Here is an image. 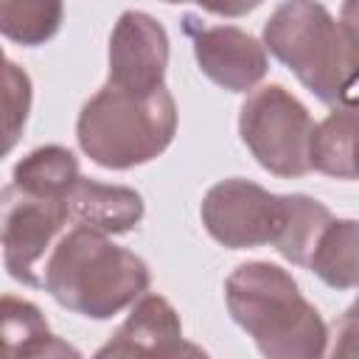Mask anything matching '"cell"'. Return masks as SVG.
I'll use <instances>...</instances> for the list:
<instances>
[{"instance_id": "18", "label": "cell", "mask_w": 359, "mask_h": 359, "mask_svg": "<svg viewBox=\"0 0 359 359\" xmlns=\"http://www.w3.org/2000/svg\"><path fill=\"white\" fill-rule=\"evenodd\" d=\"M3 79H6V95H3V101H6V151H11L25 126L28 109H31V79L11 59L6 62Z\"/></svg>"}, {"instance_id": "17", "label": "cell", "mask_w": 359, "mask_h": 359, "mask_svg": "<svg viewBox=\"0 0 359 359\" xmlns=\"http://www.w3.org/2000/svg\"><path fill=\"white\" fill-rule=\"evenodd\" d=\"M62 0H0V31L22 48H36L53 39L62 28Z\"/></svg>"}, {"instance_id": "3", "label": "cell", "mask_w": 359, "mask_h": 359, "mask_svg": "<svg viewBox=\"0 0 359 359\" xmlns=\"http://www.w3.org/2000/svg\"><path fill=\"white\" fill-rule=\"evenodd\" d=\"M264 48L331 109H359V48L323 3H280L264 25Z\"/></svg>"}, {"instance_id": "7", "label": "cell", "mask_w": 359, "mask_h": 359, "mask_svg": "<svg viewBox=\"0 0 359 359\" xmlns=\"http://www.w3.org/2000/svg\"><path fill=\"white\" fill-rule=\"evenodd\" d=\"M199 213L205 230L222 247H272L283 213V194H269L258 182L230 177L208 188Z\"/></svg>"}, {"instance_id": "19", "label": "cell", "mask_w": 359, "mask_h": 359, "mask_svg": "<svg viewBox=\"0 0 359 359\" xmlns=\"http://www.w3.org/2000/svg\"><path fill=\"white\" fill-rule=\"evenodd\" d=\"M163 3H196L199 8L219 14V17H244L255 11L264 0H163Z\"/></svg>"}, {"instance_id": "11", "label": "cell", "mask_w": 359, "mask_h": 359, "mask_svg": "<svg viewBox=\"0 0 359 359\" xmlns=\"http://www.w3.org/2000/svg\"><path fill=\"white\" fill-rule=\"evenodd\" d=\"M67 208L76 224H87L109 236L135 230L146 210L143 196L135 188L107 185L87 177H79L67 191Z\"/></svg>"}, {"instance_id": "8", "label": "cell", "mask_w": 359, "mask_h": 359, "mask_svg": "<svg viewBox=\"0 0 359 359\" xmlns=\"http://www.w3.org/2000/svg\"><path fill=\"white\" fill-rule=\"evenodd\" d=\"M168 34L146 11H123L109 34L107 81L135 93H154L165 84Z\"/></svg>"}, {"instance_id": "13", "label": "cell", "mask_w": 359, "mask_h": 359, "mask_svg": "<svg viewBox=\"0 0 359 359\" xmlns=\"http://www.w3.org/2000/svg\"><path fill=\"white\" fill-rule=\"evenodd\" d=\"M311 168L337 180H359V109H334L317 123Z\"/></svg>"}, {"instance_id": "1", "label": "cell", "mask_w": 359, "mask_h": 359, "mask_svg": "<svg viewBox=\"0 0 359 359\" xmlns=\"http://www.w3.org/2000/svg\"><path fill=\"white\" fill-rule=\"evenodd\" d=\"M149 283L151 272L140 255L87 224L62 233L42 264V289L67 311L90 320L115 317L146 294Z\"/></svg>"}, {"instance_id": "15", "label": "cell", "mask_w": 359, "mask_h": 359, "mask_svg": "<svg viewBox=\"0 0 359 359\" xmlns=\"http://www.w3.org/2000/svg\"><path fill=\"white\" fill-rule=\"evenodd\" d=\"M334 216L323 202H317L306 194H283V213H280V224H278V236H275L272 247L286 261L306 266L323 227Z\"/></svg>"}, {"instance_id": "10", "label": "cell", "mask_w": 359, "mask_h": 359, "mask_svg": "<svg viewBox=\"0 0 359 359\" xmlns=\"http://www.w3.org/2000/svg\"><path fill=\"white\" fill-rule=\"evenodd\" d=\"M199 356V345L182 337V323L174 306L154 292L135 300L132 314L118 325V331L95 351V356Z\"/></svg>"}, {"instance_id": "2", "label": "cell", "mask_w": 359, "mask_h": 359, "mask_svg": "<svg viewBox=\"0 0 359 359\" xmlns=\"http://www.w3.org/2000/svg\"><path fill=\"white\" fill-rule=\"evenodd\" d=\"M227 311L269 359H314L328 351V325L278 264L247 261L224 280Z\"/></svg>"}, {"instance_id": "20", "label": "cell", "mask_w": 359, "mask_h": 359, "mask_svg": "<svg viewBox=\"0 0 359 359\" xmlns=\"http://www.w3.org/2000/svg\"><path fill=\"white\" fill-rule=\"evenodd\" d=\"M339 25H342L345 34L351 36V42L359 48V0H345V3H342Z\"/></svg>"}, {"instance_id": "5", "label": "cell", "mask_w": 359, "mask_h": 359, "mask_svg": "<svg viewBox=\"0 0 359 359\" xmlns=\"http://www.w3.org/2000/svg\"><path fill=\"white\" fill-rule=\"evenodd\" d=\"M314 129L317 123L309 109L280 84L252 90L238 112L241 143L275 177H303L311 171Z\"/></svg>"}, {"instance_id": "14", "label": "cell", "mask_w": 359, "mask_h": 359, "mask_svg": "<svg viewBox=\"0 0 359 359\" xmlns=\"http://www.w3.org/2000/svg\"><path fill=\"white\" fill-rule=\"evenodd\" d=\"M3 337H6V351L14 359H31V356H79L76 348L62 342L45 323L42 311L14 294L3 297Z\"/></svg>"}, {"instance_id": "16", "label": "cell", "mask_w": 359, "mask_h": 359, "mask_svg": "<svg viewBox=\"0 0 359 359\" xmlns=\"http://www.w3.org/2000/svg\"><path fill=\"white\" fill-rule=\"evenodd\" d=\"M81 177L79 160L70 149L65 146H39L28 151L11 174V182L28 194H42V196H67L73 182Z\"/></svg>"}, {"instance_id": "12", "label": "cell", "mask_w": 359, "mask_h": 359, "mask_svg": "<svg viewBox=\"0 0 359 359\" xmlns=\"http://www.w3.org/2000/svg\"><path fill=\"white\" fill-rule=\"evenodd\" d=\"M331 289H359V222L331 219L306 264Z\"/></svg>"}, {"instance_id": "6", "label": "cell", "mask_w": 359, "mask_h": 359, "mask_svg": "<svg viewBox=\"0 0 359 359\" xmlns=\"http://www.w3.org/2000/svg\"><path fill=\"white\" fill-rule=\"evenodd\" d=\"M67 196L28 194L8 182L3 188V264L25 286H42V264L67 227Z\"/></svg>"}, {"instance_id": "9", "label": "cell", "mask_w": 359, "mask_h": 359, "mask_svg": "<svg viewBox=\"0 0 359 359\" xmlns=\"http://www.w3.org/2000/svg\"><path fill=\"white\" fill-rule=\"evenodd\" d=\"M185 31L194 42L199 70L227 93H247L266 76V48L236 25H196L194 14H185Z\"/></svg>"}, {"instance_id": "4", "label": "cell", "mask_w": 359, "mask_h": 359, "mask_svg": "<svg viewBox=\"0 0 359 359\" xmlns=\"http://www.w3.org/2000/svg\"><path fill=\"white\" fill-rule=\"evenodd\" d=\"M177 132V101L163 84L154 93H135L104 84L84 101L76 121L81 151L101 168L126 171L163 154Z\"/></svg>"}]
</instances>
